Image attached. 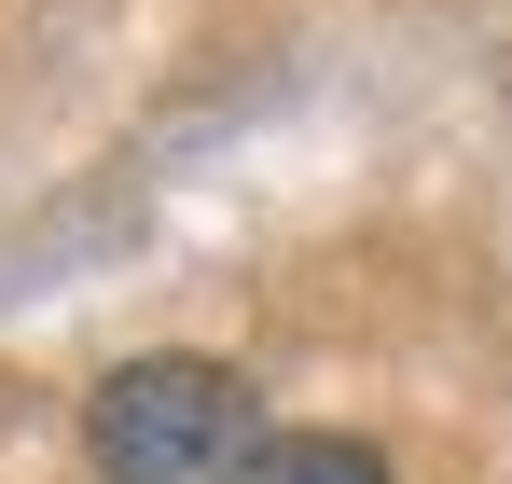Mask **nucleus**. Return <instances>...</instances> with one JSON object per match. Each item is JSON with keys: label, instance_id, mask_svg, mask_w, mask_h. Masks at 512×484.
Wrapping results in <instances>:
<instances>
[{"label": "nucleus", "instance_id": "f257e3e1", "mask_svg": "<svg viewBox=\"0 0 512 484\" xmlns=\"http://www.w3.org/2000/svg\"><path fill=\"white\" fill-rule=\"evenodd\" d=\"M111 484H208L222 457H250V388L222 360H125L84 415Z\"/></svg>", "mask_w": 512, "mask_h": 484}, {"label": "nucleus", "instance_id": "f03ea898", "mask_svg": "<svg viewBox=\"0 0 512 484\" xmlns=\"http://www.w3.org/2000/svg\"><path fill=\"white\" fill-rule=\"evenodd\" d=\"M250 484H388V457L346 429H277V443H250Z\"/></svg>", "mask_w": 512, "mask_h": 484}]
</instances>
